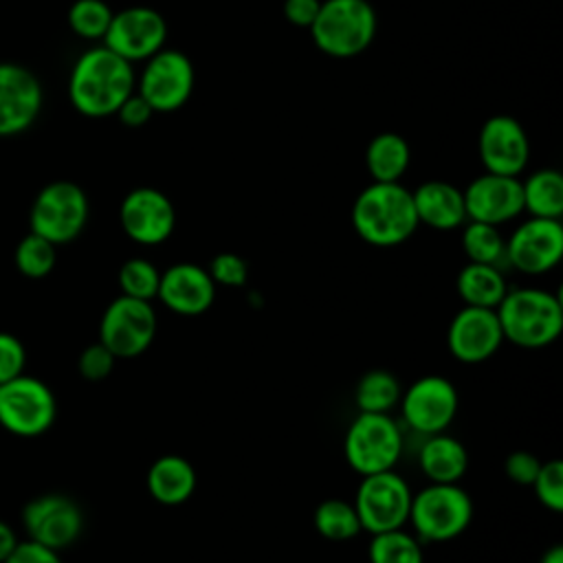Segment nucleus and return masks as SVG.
Instances as JSON below:
<instances>
[{"mask_svg": "<svg viewBox=\"0 0 563 563\" xmlns=\"http://www.w3.org/2000/svg\"><path fill=\"white\" fill-rule=\"evenodd\" d=\"M134 90L136 73L132 64L103 44L84 51L68 77L70 106L90 119L114 114Z\"/></svg>", "mask_w": 563, "mask_h": 563, "instance_id": "1", "label": "nucleus"}, {"mask_svg": "<svg viewBox=\"0 0 563 563\" xmlns=\"http://www.w3.org/2000/svg\"><path fill=\"white\" fill-rule=\"evenodd\" d=\"M352 227L369 246L391 249L407 242L420 227L411 189L400 183L372 180L352 202Z\"/></svg>", "mask_w": 563, "mask_h": 563, "instance_id": "2", "label": "nucleus"}, {"mask_svg": "<svg viewBox=\"0 0 563 563\" xmlns=\"http://www.w3.org/2000/svg\"><path fill=\"white\" fill-rule=\"evenodd\" d=\"M495 312L504 341L521 350H543L563 332V301L545 288H508Z\"/></svg>", "mask_w": 563, "mask_h": 563, "instance_id": "3", "label": "nucleus"}, {"mask_svg": "<svg viewBox=\"0 0 563 563\" xmlns=\"http://www.w3.org/2000/svg\"><path fill=\"white\" fill-rule=\"evenodd\" d=\"M378 18L369 0H321L310 37L314 46L334 59H350L369 48Z\"/></svg>", "mask_w": 563, "mask_h": 563, "instance_id": "4", "label": "nucleus"}, {"mask_svg": "<svg viewBox=\"0 0 563 563\" xmlns=\"http://www.w3.org/2000/svg\"><path fill=\"white\" fill-rule=\"evenodd\" d=\"M473 512V499L460 484L429 482L411 495L407 523L422 543H446L471 526Z\"/></svg>", "mask_w": 563, "mask_h": 563, "instance_id": "5", "label": "nucleus"}, {"mask_svg": "<svg viewBox=\"0 0 563 563\" xmlns=\"http://www.w3.org/2000/svg\"><path fill=\"white\" fill-rule=\"evenodd\" d=\"M405 451V431L391 413L358 411L345 429L343 455L347 466L363 475L391 471Z\"/></svg>", "mask_w": 563, "mask_h": 563, "instance_id": "6", "label": "nucleus"}, {"mask_svg": "<svg viewBox=\"0 0 563 563\" xmlns=\"http://www.w3.org/2000/svg\"><path fill=\"white\" fill-rule=\"evenodd\" d=\"M88 213V196L77 183L53 180L37 191L31 205L29 224L33 233L59 246L73 242L84 231Z\"/></svg>", "mask_w": 563, "mask_h": 563, "instance_id": "7", "label": "nucleus"}, {"mask_svg": "<svg viewBox=\"0 0 563 563\" xmlns=\"http://www.w3.org/2000/svg\"><path fill=\"white\" fill-rule=\"evenodd\" d=\"M411 495L409 482L396 468L363 475L352 499L363 532L376 534L405 528Z\"/></svg>", "mask_w": 563, "mask_h": 563, "instance_id": "8", "label": "nucleus"}, {"mask_svg": "<svg viewBox=\"0 0 563 563\" xmlns=\"http://www.w3.org/2000/svg\"><path fill=\"white\" fill-rule=\"evenodd\" d=\"M158 317L152 301L119 295L108 303L99 321V343L117 358L141 356L156 339Z\"/></svg>", "mask_w": 563, "mask_h": 563, "instance_id": "9", "label": "nucleus"}, {"mask_svg": "<svg viewBox=\"0 0 563 563\" xmlns=\"http://www.w3.org/2000/svg\"><path fill=\"white\" fill-rule=\"evenodd\" d=\"M57 402L51 387L29 374L0 385V424L20 438H35L51 429Z\"/></svg>", "mask_w": 563, "mask_h": 563, "instance_id": "10", "label": "nucleus"}, {"mask_svg": "<svg viewBox=\"0 0 563 563\" xmlns=\"http://www.w3.org/2000/svg\"><path fill=\"white\" fill-rule=\"evenodd\" d=\"M402 422L418 435L446 431L460 409L457 387L442 374H424L416 378L398 400Z\"/></svg>", "mask_w": 563, "mask_h": 563, "instance_id": "11", "label": "nucleus"}, {"mask_svg": "<svg viewBox=\"0 0 563 563\" xmlns=\"http://www.w3.org/2000/svg\"><path fill=\"white\" fill-rule=\"evenodd\" d=\"M196 70L194 62L178 48H161L150 59L141 75L136 77V92L156 112H176L194 95Z\"/></svg>", "mask_w": 563, "mask_h": 563, "instance_id": "12", "label": "nucleus"}, {"mask_svg": "<svg viewBox=\"0 0 563 563\" xmlns=\"http://www.w3.org/2000/svg\"><path fill=\"white\" fill-rule=\"evenodd\" d=\"M563 260V224L552 218H532L515 227L506 238V266L537 277L559 266Z\"/></svg>", "mask_w": 563, "mask_h": 563, "instance_id": "13", "label": "nucleus"}, {"mask_svg": "<svg viewBox=\"0 0 563 563\" xmlns=\"http://www.w3.org/2000/svg\"><path fill=\"white\" fill-rule=\"evenodd\" d=\"M101 42L130 64L145 62L165 46L167 22L152 7H125L112 13L110 26Z\"/></svg>", "mask_w": 563, "mask_h": 563, "instance_id": "14", "label": "nucleus"}, {"mask_svg": "<svg viewBox=\"0 0 563 563\" xmlns=\"http://www.w3.org/2000/svg\"><path fill=\"white\" fill-rule=\"evenodd\" d=\"M123 233L141 246L167 242L176 229V207L167 194L156 187H134L119 207Z\"/></svg>", "mask_w": 563, "mask_h": 563, "instance_id": "15", "label": "nucleus"}, {"mask_svg": "<svg viewBox=\"0 0 563 563\" xmlns=\"http://www.w3.org/2000/svg\"><path fill=\"white\" fill-rule=\"evenodd\" d=\"M22 523L31 541L59 552L79 539L84 530V512L70 497L48 493L33 497L22 508Z\"/></svg>", "mask_w": 563, "mask_h": 563, "instance_id": "16", "label": "nucleus"}, {"mask_svg": "<svg viewBox=\"0 0 563 563\" xmlns=\"http://www.w3.org/2000/svg\"><path fill=\"white\" fill-rule=\"evenodd\" d=\"M504 343V332L493 308L462 306L446 328L449 354L464 363L477 365L493 358Z\"/></svg>", "mask_w": 563, "mask_h": 563, "instance_id": "17", "label": "nucleus"}, {"mask_svg": "<svg viewBox=\"0 0 563 563\" xmlns=\"http://www.w3.org/2000/svg\"><path fill=\"white\" fill-rule=\"evenodd\" d=\"M477 152L484 172L519 178L530 161V139L515 117L493 114L479 128Z\"/></svg>", "mask_w": 563, "mask_h": 563, "instance_id": "18", "label": "nucleus"}, {"mask_svg": "<svg viewBox=\"0 0 563 563\" xmlns=\"http://www.w3.org/2000/svg\"><path fill=\"white\" fill-rule=\"evenodd\" d=\"M44 90L26 66L0 62V136L29 130L40 117Z\"/></svg>", "mask_w": 563, "mask_h": 563, "instance_id": "19", "label": "nucleus"}, {"mask_svg": "<svg viewBox=\"0 0 563 563\" xmlns=\"http://www.w3.org/2000/svg\"><path fill=\"white\" fill-rule=\"evenodd\" d=\"M464 194L466 218L486 224H506L523 213L521 198V178L517 176H499L484 172L475 176Z\"/></svg>", "mask_w": 563, "mask_h": 563, "instance_id": "20", "label": "nucleus"}, {"mask_svg": "<svg viewBox=\"0 0 563 563\" xmlns=\"http://www.w3.org/2000/svg\"><path fill=\"white\" fill-rule=\"evenodd\" d=\"M218 286L205 266L194 262H176L161 271L156 299L174 314L198 317L216 301Z\"/></svg>", "mask_w": 563, "mask_h": 563, "instance_id": "21", "label": "nucleus"}, {"mask_svg": "<svg viewBox=\"0 0 563 563\" xmlns=\"http://www.w3.org/2000/svg\"><path fill=\"white\" fill-rule=\"evenodd\" d=\"M418 224L435 231L460 229L466 218L464 194L453 183L427 180L411 191Z\"/></svg>", "mask_w": 563, "mask_h": 563, "instance_id": "22", "label": "nucleus"}, {"mask_svg": "<svg viewBox=\"0 0 563 563\" xmlns=\"http://www.w3.org/2000/svg\"><path fill=\"white\" fill-rule=\"evenodd\" d=\"M145 484L154 501L163 506H180L194 495L198 486V475L187 457L167 453L150 464Z\"/></svg>", "mask_w": 563, "mask_h": 563, "instance_id": "23", "label": "nucleus"}, {"mask_svg": "<svg viewBox=\"0 0 563 563\" xmlns=\"http://www.w3.org/2000/svg\"><path fill=\"white\" fill-rule=\"evenodd\" d=\"M418 466L429 482L457 484L468 468V451L446 431L424 435L418 449Z\"/></svg>", "mask_w": 563, "mask_h": 563, "instance_id": "24", "label": "nucleus"}, {"mask_svg": "<svg viewBox=\"0 0 563 563\" xmlns=\"http://www.w3.org/2000/svg\"><path fill=\"white\" fill-rule=\"evenodd\" d=\"M455 290L464 306L495 310L508 292V282L501 266L466 262L455 277Z\"/></svg>", "mask_w": 563, "mask_h": 563, "instance_id": "25", "label": "nucleus"}, {"mask_svg": "<svg viewBox=\"0 0 563 563\" xmlns=\"http://www.w3.org/2000/svg\"><path fill=\"white\" fill-rule=\"evenodd\" d=\"M409 163V143L398 132H380L365 147V167L376 183H400Z\"/></svg>", "mask_w": 563, "mask_h": 563, "instance_id": "26", "label": "nucleus"}, {"mask_svg": "<svg viewBox=\"0 0 563 563\" xmlns=\"http://www.w3.org/2000/svg\"><path fill=\"white\" fill-rule=\"evenodd\" d=\"M523 211L532 218L561 220L563 216V176L559 169L543 167L521 180Z\"/></svg>", "mask_w": 563, "mask_h": 563, "instance_id": "27", "label": "nucleus"}, {"mask_svg": "<svg viewBox=\"0 0 563 563\" xmlns=\"http://www.w3.org/2000/svg\"><path fill=\"white\" fill-rule=\"evenodd\" d=\"M402 394V385L389 369L365 372L354 387V405L363 413H389Z\"/></svg>", "mask_w": 563, "mask_h": 563, "instance_id": "28", "label": "nucleus"}, {"mask_svg": "<svg viewBox=\"0 0 563 563\" xmlns=\"http://www.w3.org/2000/svg\"><path fill=\"white\" fill-rule=\"evenodd\" d=\"M312 523H314V530L325 541H334V543L352 541L363 532L354 504L350 499H343V497L323 499L314 508Z\"/></svg>", "mask_w": 563, "mask_h": 563, "instance_id": "29", "label": "nucleus"}, {"mask_svg": "<svg viewBox=\"0 0 563 563\" xmlns=\"http://www.w3.org/2000/svg\"><path fill=\"white\" fill-rule=\"evenodd\" d=\"M422 541L405 530H387L372 534L367 543V561L369 563H424Z\"/></svg>", "mask_w": 563, "mask_h": 563, "instance_id": "30", "label": "nucleus"}, {"mask_svg": "<svg viewBox=\"0 0 563 563\" xmlns=\"http://www.w3.org/2000/svg\"><path fill=\"white\" fill-rule=\"evenodd\" d=\"M462 227V251L468 262L506 266V238L499 227L475 220H466Z\"/></svg>", "mask_w": 563, "mask_h": 563, "instance_id": "31", "label": "nucleus"}, {"mask_svg": "<svg viewBox=\"0 0 563 563\" xmlns=\"http://www.w3.org/2000/svg\"><path fill=\"white\" fill-rule=\"evenodd\" d=\"M117 282H119L121 295L152 301L156 299V292H158L161 271L156 268L154 262L145 257H130L128 262L121 264Z\"/></svg>", "mask_w": 563, "mask_h": 563, "instance_id": "32", "label": "nucleus"}, {"mask_svg": "<svg viewBox=\"0 0 563 563\" xmlns=\"http://www.w3.org/2000/svg\"><path fill=\"white\" fill-rule=\"evenodd\" d=\"M55 244L37 233H26L15 246V266L24 277L42 279L55 266Z\"/></svg>", "mask_w": 563, "mask_h": 563, "instance_id": "33", "label": "nucleus"}, {"mask_svg": "<svg viewBox=\"0 0 563 563\" xmlns=\"http://www.w3.org/2000/svg\"><path fill=\"white\" fill-rule=\"evenodd\" d=\"M112 13L103 0H75L68 9V26L84 40H103Z\"/></svg>", "mask_w": 563, "mask_h": 563, "instance_id": "34", "label": "nucleus"}, {"mask_svg": "<svg viewBox=\"0 0 563 563\" xmlns=\"http://www.w3.org/2000/svg\"><path fill=\"white\" fill-rule=\"evenodd\" d=\"M534 497L543 508L550 512L563 510V462L561 460H548L541 462V468L532 482Z\"/></svg>", "mask_w": 563, "mask_h": 563, "instance_id": "35", "label": "nucleus"}, {"mask_svg": "<svg viewBox=\"0 0 563 563\" xmlns=\"http://www.w3.org/2000/svg\"><path fill=\"white\" fill-rule=\"evenodd\" d=\"M207 273L211 275L216 286H224V288H242L249 279V264L242 255L238 253H218L211 257Z\"/></svg>", "mask_w": 563, "mask_h": 563, "instance_id": "36", "label": "nucleus"}, {"mask_svg": "<svg viewBox=\"0 0 563 563\" xmlns=\"http://www.w3.org/2000/svg\"><path fill=\"white\" fill-rule=\"evenodd\" d=\"M114 363H117V356L103 343L97 341V343H90L88 347L81 350V354L77 358V369H79L81 378H86L90 383H97V380H103L112 374Z\"/></svg>", "mask_w": 563, "mask_h": 563, "instance_id": "37", "label": "nucleus"}, {"mask_svg": "<svg viewBox=\"0 0 563 563\" xmlns=\"http://www.w3.org/2000/svg\"><path fill=\"white\" fill-rule=\"evenodd\" d=\"M26 350L22 341L9 332H0V385L24 374Z\"/></svg>", "mask_w": 563, "mask_h": 563, "instance_id": "38", "label": "nucleus"}, {"mask_svg": "<svg viewBox=\"0 0 563 563\" xmlns=\"http://www.w3.org/2000/svg\"><path fill=\"white\" fill-rule=\"evenodd\" d=\"M539 468L541 460L530 451H512L504 460V473L517 486H532Z\"/></svg>", "mask_w": 563, "mask_h": 563, "instance_id": "39", "label": "nucleus"}, {"mask_svg": "<svg viewBox=\"0 0 563 563\" xmlns=\"http://www.w3.org/2000/svg\"><path fill=\"white\" fill-rule=\"evenodd\" d=\"M2 563H62L57 550H51L42 543H35L31 539L18 541L13 552Z\"/></svg>", "mask_w": 563, "mask_h": 563, "instance_id": "40", "label": "nucleus"}, {"mask_svg": "<svg viewBox=\"0 0 563 563\" xmlns=\"http://www.w3.org/2000/svg\"><path fill=\"white\" fill-rule=\"evenodd\" d=\"M119 117V121L125 125V128H143L152 117H154V110L150 108V103L134 90L121 106L119 110L114 112Z\"/></svg>", "mask_w": 563, "mask_h": 563, "instance_id": "41", "label": "nucleus"}, {"mask_svg": "<svg viewBox=\"0 0 563 563\" xmlns=\"http://www.w3.org/2000/svg\"><path fill=\"white\" fill-rule=\"evenodd\" d=\"M321 0H284V18L299 29H310L317 18Z\"/></svg>", "mask_w": 563, "mask_h": 563, "instance_id": "42", "label": "nucleus"}, {"mask_svg": "<svg viewBox=\"0 0 563 563\" xmlns=\"http://www.w3.org/2000/svg\"><path fill=\"white\" fill-rule=\"evenodd\" d=\"M15 545H18V539L13 528L0 519V563L13 552Z\"/></svg>", "mask_w": 563, "mask_h": 563, "instance_id": "43", "label": "nucleus"}, {"mask_svg": "<svg viewBox=\"0 0 563 563\" xmlns=\"http://www.w3.org/2000/svg\"><path fill=\"white\" fill-rule=\"evenodd\" d=\"M539 563H563V545H550L543 554Z\"/></svg>", "mask_w": 563, "mask_h": 563, "instance_id": "44", "label": "nucleus"}]
</instances>
